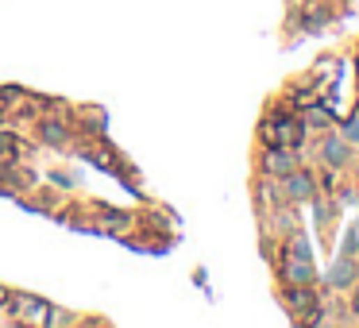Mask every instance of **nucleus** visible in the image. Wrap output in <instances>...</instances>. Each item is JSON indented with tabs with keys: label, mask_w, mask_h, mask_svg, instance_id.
<instances>
[{
	"label": "nucleus",
	"mask_w": 359,
	"mask_h": 328,
	"mask_svg": "<svg viewBox=\"0 0 359 328\" xmlns=\"http://www.w3.org/2000/svg\"><path fill=\"white\" fill-rule=\"evenodd\" d=\"M325 159H328V166H344V162L351 159V151H348V139H325Z\"/></svg>",
	"instance_id": "1"
},
{
	"label": "nucleus",
	"mask_w": 359,
	"mask_h": 328,
	"mask_svg": "<svg viewBox=\"0 0 359 328\" xmlns=\"http://www.w3.org/2000/svg\"><path fill=\"white\" fill-rule=\"evenodd\" d=\"M286 194H290L293 201H305V197L313 194V178L310 174H290L286 178Z\"/></svg>",
	"instance_id": "2"
},
{
	"label": "nucleus",
	"mask_w": 359,
	"mask_h": 328,
	"mask_svg": "<svg viewBox=\"0 0 359 328\" xmlns=\"http://www.w3.org/2000/svg\"><path fill=\"white\" fill-rule=\"evenodd\" d=\"M286 278H290V282H310V278H313V270H310V263L290 259V263H286Z\"/></svg>",
	"instance_id": "3"
},
{
	"label": "nucleus",
	"mask_w": 359,
	"mask_h": 328,
	"mask_svg": "<svg viewBox=\"0 0 359 328\" xmlns=\"http://www.w3.org/2000/svg\"><path fill=\"white\" fill-rule=\"evenodd\" d=\"M290 166H293V159H290L286 151H275V155L267 159V170H270V174H290Z\"/></svg>",
	"instance_id": "4"
},
{
	"label": "nucleus",
	"mask_w": 359,
	"mask_h": 328,
	"mask_svg": "<svg viewBox=\"0 0 359 328\" xmlns=\"http://www.w3.org/2000/svg\"><path fill=\"white\" fill-rule=\"evenodd\" d=\"M351 282V263H344V267L333 270V286H348Z\"/></svg>",
	"instance_id": "5"
},
{
	"label": "nucleus",
	"mask_w": 359,
	"mask_h": 328,
	"mask_svg": "<svg viewBox=\"0 0 359 328\" xmlns=\"http://www.w3.org/2000/svg\"><path fill=\"white\" fill-rule=\"evenodd\" d=\"M344 139H348V143H356V139H359V116L351 120L348 127H344Z\"/></svg>",
	"instance_id": "6"
},
{
	"label": "nucleus",
	"mask_w": 359,
	"mask_h": 328,
	"mask_svg": "<svg viewBox=\"0 0 359 328\" xmlns=\"http://www.w3.org/2000/svg\"><path fill=\"white\" fill-rule=\"evenodd\" d=\"M47 139H50V143H62V132L54 124H47Z\"/></svg>",
	"instance_id": "7"
}]
</instances>
